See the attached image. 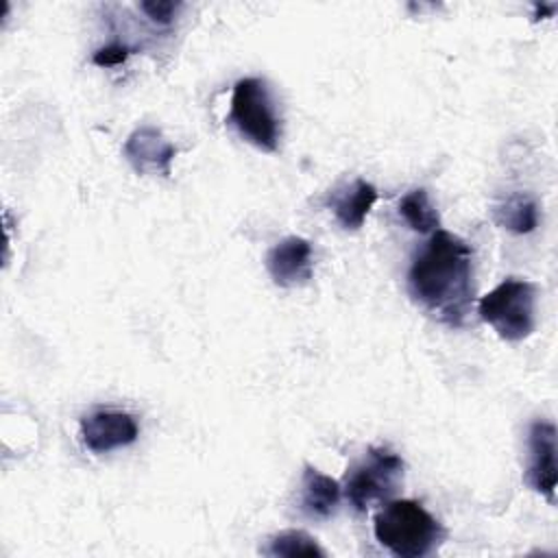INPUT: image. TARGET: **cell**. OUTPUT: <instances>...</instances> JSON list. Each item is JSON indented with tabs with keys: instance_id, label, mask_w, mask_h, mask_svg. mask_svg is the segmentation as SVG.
Instances as JSON below:
<instances>
[{
	"instance_id": "obj_10",
	"label": "cell",
	"mask_w": 558,
	"mask_h": 558,
	"mask_svg": "<svg viewBox=\"0 0 558 558\" xmlns=\"http://www.w3.org/2000/svg\"><path fill=\"white\" fill-rule=\"evenodd\" d=\"M375 201H377L375 185L364 179H355V181L347 183L344 187L331 192L327 203H329L336 220L340 222V227L347 231H355L364 225Z\"/></svg>"
},
{
	"instance_id": "obj_16",
	"label": "cell",
	"mask_w": 558,
	"mask_h": 558,
	"mask_svg": "<svg viewBox=\"0 0 558 558\" xmlns=\"http://www.w3.org/2000/svg\"><path fill=\"white\" fill-rule=\"evenodd\" d=\"M129 54H131V50H129L126 46H122V44H109V46L96 50L94 57H92V61H94L96 65L109 68V65H118V63L126 61Z\"/></svg>"
},
{
	"instance_id": "obj_15",
	"label": "cell",
	"mask_w": 558,
	"mask_h": 558,
	"mask_svg": "<svg viewBox=\"0 0 558 558\" xmlns=\"http://www.w3.org/2000/svg\"><path fill=\"white\" fill-rule=\"evenodd\" d=\"M140 9L155 22V24H170L177 15V11L181 9V2H172V0H148L142 2Z\"/></svg>"
},
{
	"instance_id": "obj_8",
	"label": "cell",
	"mask_w": 558,
	"mask_h": 558,
	"mask_svg": "<svg viewBox=\"0 0 558 558\" xmlns=\"http://www.w3.org/2000/svg\"><path fill=\"white\" fill-rule=\"evenodd\" d=\"M137 423L122 410H96L81 418V438L94 453H107L137 440Z\"/></svg>"
},
{
	"instance_id": "obj_4",
	"label": "cell",
	"mask_w": 558,
	"mask_h": 558,
	"mask_svg": "<svg viewBox=\"0 0 558 558\" xmlns=\"http://www.w3.org/2000/svg\"><path fill=\"white\" fill-rule=\"evenodd\" d=\"M534 283L517 277L504 279L477 303L480 318L508 342H519L534 331Z\"/></svg>"
},
{
	"instance_id": "obj_3",
	"label": "cell",
	"mask_w": 558,
	"mask_h": 558,
	"mask_svg": "<svg viewBox=\"0 0 558 558\" xmlns=\"http://www.w3.org/2000/svg\"><path fill=\"white\" fill-rule=\"evenodd\" d=\"M227 120L255 148L264 153L277 150L281 140V120L264 78L246 76L233 85Z\"/></svg>"
},
{
	"instance_id": "obj_7",
	"label": "cell",
	"mask_w": 558,
	"mask_h": 558,
	"mask_svg": "<svg viewBox=\"0 0 558 558\" xmlns=\"http://www.w3.org/2000/svg\"><path fill=\"white\" fill-rule=\"evenodd\" d=\"M266 270L281 288H296L312 279L314 251L301 235H288L266 253Z\"/></svg>"
},
{
	"instance_id": "obj_9",
	"label": "cell",
	"mask_w": 558,
	"mask_h": 558,
	"mask_svg": "<svg viewBox=\"0 0 558 558\" xmlns=\"http://www.w3.org/2000/svg\"><path fill=\"white\" fill-rule=\"evenodd\" d=\"M122 153L135 172L168 177L177 148L163 137L159 129L140 126L126 137Z\"/></svg>"
},
{
	"instance_id": "obj_12",
	"label": "cell",
	"mask_w": 558,
	"mask_h": 558,
	"mask_svg": "<svg viewBox=\"0 0 558 558\" xmlns=\"http://www.w3.org/2000/svg\"><path fill=\"white\" fill-rule=\"evenodd\" d=\"M493 218L499 227L523 235L538 227V207L525 194H512L493 207Z\"/></svg>"
},
{
	"instance_id": "obj_14",
	"label": "cell",
	"mask_w": 558,
	"mask_h": 558,
	"mask_svg": "<svg viewBox=\"0 0 558 558\" xmlns=\"http://www.w3.org/2000/svg\"><path fill=\"white\" fill-rule=\"evenodd\" d=\"M266 554L268 556H288V558H294V556H320L323 558V556H327L325 549L316 543V538L303 530H283V532L275 534L268 541Z\"/></svg>"
},
{
	"instance_id": "obj_13",
	"label": "cell",
	"mask_w": 558,
	"mask_h": 558,
	"mask_svg": "<svg viewBox=\"0 0 558 558\" xmlns=\"http://www.w3.org/2000/svg\"><path fill=\"white\" fill-rule=\"evenodd\" d=\"M399 214L410 225V229L418 233H434L440 225L438 211L429 201V194L423 187L410 190L399 201Z\"/></svg>"
},
{
	"instance_id": "obj_6",
	"label": "cell",
	"mask_w": 558,
	"mask_h": 558,
	"mask_svg": "<svg viewBox=\"0 0 558 558\" xmlns=\"http://www.w3.org/2000/svg\"><path fill=\"white\" fill-rule=\"evenodd\" d=\"M527 484L554 504L558 471H556V425L551 421H534L527 432Z\"/></svg>"
},
{
	"instance_id": "obj_1",
	"label": "cell",
	"mask_w": 558,
	"mask_h": 558,
	"mask_svg": "<svg viewBox=\"0 0 558 558\" xmlns=\"http://www.w3.org/2000/svg\"><path fill=\"white\" fill-rule=\"evenodd\" d=\"M408 290L436 320L460 327L473 305L471 246L462 238L436 229L410 264Z\"/></svg>"
},
{
	"instance_id": "obj_5",
	"label": "cell",
	"mask_w": 558,
	"mask_h": 558,
	"mask_svg": "<svg viewBox=\"0 0 558 558\" xmlns=\"http://www.w3.org/2000/svg\"><path fill=\"white\" fill-rule=\"evenodd\" d=\"M403 477V460L388 447H368L366 456L351 466L344 495L349 504L364 512L375 501H386L397 490Z\"/></svg>"
},
{
	"instance_id": "obj_2",
	"label": "cell",
	"mask_w": 558,
	"mask_h": 558,
	"mask_svg": "<svg viewBox=\"0 0 558 558\" xmlns=\"http://www.w3.org/2000/svg\"><path fill=\"white\" fill-rule=\"evenodd\" d=\"M375 538L399 558H423L445 538L442 525L414 499H392L373 519Z\"/></svg>"
},
{
	"instance_id": "obj_11",
	"label": "cell",
	"mask_w": 558,
	"mask_h": 558,
	"mask_svg": "<svg viewBox=\"0 0 558 558\" xmlns=\"http://www.w3.org/2000/svg\"><path fill=\"white\" fill-rule=\"evenodd\" d=\"M340 501V484L320 473L318 469L305 466L303 477H301V510L310 519H329Z\"/></svg>"
},
{
	"instance_id": "obj_17",
	"label": "cell",
	"mask_w": 558,
	"mask_h": 558,
	"mask_svg": "<svg viewBox=\"0 0 558 558\" xmlns=\"http://www.w3.org/2000/svg\"><path fill=\"white\" fill-rule=\"evenodd\" d=\"M554 9H556V4H549V7H545V4H534V20H538L541 15H551L554 13Z\"/></svg>"
}]
</instances>
